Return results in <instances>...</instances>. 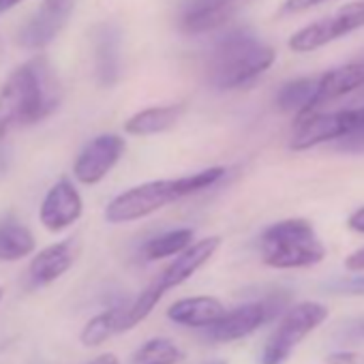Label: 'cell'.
<instances>
[{
  "mask_svg": "<svg viewBox=\"0 0 364 364\" xmlns=\"http://www.w3.org/2000/svg\"><path fill=\"white\" fill-rule=\"evenodd\" d=\"M60 101V86L46 58L18 67L0 88V137L50 116Z\"/></svg>",
  "mask_w": 364,
  "mask_h": 364,
  "instance_id": "1",
  "label": "cell"
},
{
  "mask_svg": "<svg viewBox=\"0 0 364 364\" xmlns=\"http://www.w3.org/2000/svg\"><path fill=\"white\" fill-rule=\"evenodd\" d=\"M274 60V48L257 33L245 26L232 28L215 41L206 60V77L217 90H236L266 73Z\"/></svg>",
  "mask_w": 364,
  "mask_h": 364,
  "instance_id": "2",
  "label": "cell"
},
{
  "mask_svg": "<svg viewBox=\"0 0 364 364\" xmlns=\"http://www.w3.org/2000/svg\"><path fill=\"white\" fill-rule=\"evenodd\" d=\"M259 257L277 270L311 268L323 262L326 247L306 219H283L268 225L259 236Z\"/></svg>",
  "mask_w": 364,
  "mask_h": 364,
  "instance_id": "3",
  "label": "cell"
},
{
  "mask_svg": "<svg viewBox=\"0 0 364 364\" xmlns=\"http://www.w3.org/2000/svg\"><path fill=\"white\" fill-rule=\"evenodd\" d=\"M328 315H330L328 306L321 302H313V300H304V302L289 306L281 315L274 332L268 336L259 353V364H285L291 351L311 332H315L328 319Z\"/></svg>",
  "mask_w": 364,
  "mask_h": 364,
  "instance_id": "4",
  "label": "cell"
},
{
  "mask_svg": "<svg viewBox=\"0 0 364 364\" xmlns=\"http://www.w3.org/2000/svg\"><path fill=\"white\" fill-rule=\"evenodd\" d=\"M178 200L180 193L176 180H150L116 196L105 208V221L112 225L133 223L154 215L156 210Z\"/></svg>",
  "mask_w": 364,
  "mask_h": 364,
  "instance_id": "5",
  "label": "cell"
},
{
  "mask_svg": "<svg viewBox=\"0 0 364 364\" xmlns=\"http://www.w3.org/2000/svg\"><path fill=\"white\" fill-rule=\"evenodd\" d=\"M358 28H364V0H353L343 7H338L334 14L296 31L289 37V50L296 54H306L313 50H319Z\"/></svg>",
  "mask_w": 364,
  "mask_h": 364,
  "instance_id": "6",
  "label": "cell"
},
{
  "mask_svg": "<svg viewBox=\"0 0 364 364\" xmlns=\"http://www.w3.org/2000/svg\"><path fill=\"white\" fill-rule=\"evenodd\" d=\"M251 0H180L176 26L185 35H206L225 28Z\"/></svg>",
  "mask_w": 364,
  "mask_h": 364,
  "instance_id": "7",
  "label": "cell"
},
{
  "mask_svg": "<svg viewBox=\"0 0 364 364\" xmlns=\"http://www.w3.org/2000/svg\"><path fill=\"white\" fill-rule=\"evenodd\" d=\"M127 141L116 133H103L90 139L73 163V176L82 185H97L124 154Z\"/></svg>",
  "mask_w": 364,
  "mask_h": 364,
  "instance_id": "8",
  "label": "cell"
},
{
  "mask_svg": "<svg viewBox=\"0 0 364 364\" xmlns=\"http://www.w3.org/2000/svg\"><path fill=\"white\" fill-rule=\"evenodd\" d=\"M353 131L351 109H336V112H313L298 120L296 131L289 139V148L296 152L311 150L319 144L334 141L345 133Z\"/></svg>",
  "mask_w": 364,
  "mask_h": 364,
  "instance_id": "9",
  "label": "cell"
},
{
  "mask_svg": "<svg viewBox=\"0 0 364 364\" xmlns=\"http://www.w3.org/2000/svg\"><path fill=\"white\" fill-rule=\"evenodd\" d=\"M274 315V304L270 300L262 302H247L232 311H228L217 323L206 328V336L213 343H236L247 336H251L255 330H259L268 319Z\"/></svg>",
  "mask_w": 364,
  "mask_h": 364,
  "instance_id": "10",
  "label": "cell"
},
{
  "mask_svg": "<svg viewBox=\"0 0 364 364\" xmlns=\"http://www.w3.org/2000/svg\"><path fill=\"white\" fill-rule=\"evenodd\" d=\"M75 7V0H43L39 11L22 26L18 43L26 50H41L65 28Z\"/></svg>",
  "mask_w": 364,
  "mask_h": 364,
  "instance_id": "11",
  "label": "cell"
},
{
  "mask_svg": "<svg viewBox=\"0 0 364 364\" xmlns=\"http://www.w3.org/2000/svg\"><path fill=\"white\" fill-rule=\"evenodd\" d=\"M82 210H84V202L80 191L75 189L71 180L63 178L43 198L39 208V221L48 232L58 234L71 228L82 217Z\"/></svg>",
  "mask_w": 364,
  "mask_h": 364,
  "instance_id": "12",
  "label": "cell"
},
{
  "mask_svg": "<svg viewBox=\"0 0 364 364\" xmlns=\"http://www.w3.org/2000/svg\"><path fill=\"white\" fill-rule=\"evenodd\" d=\"M80 251H82V245L77 238H67L63 242L46 247L43 251H39L33 257V262L28 266L31 283L35 287H43V285L58 281L63 274H67L71 270V266L80 257Z\"/></svg>",
  "mask_w": 364,
  "mask_h": 364,
  "instance_id": "13",
  "label": "cell"
},
{
  "mask_svg": "<svg viewBox=\"0 0 364 364\" xmlns=\"http://www.w3.org/2000/svg\"><path fill=\"white\" fill-rule=\"evenodd\" d=\"M219 247H221V236H208L202 240H193L161 272L159 283L163 285V289L169 291V289L182 285L185 281H189L202 266H206L213 259V255L219 251Z\"/></svg>",
  "mask_w": 364,
  "mask_h": 364,
  "instance_id": "14",
  "label": "cell"
},
{
  "mask_svg": "<svg viewBox=\"0 0 364 364\" xmlns=\"http://www.w3.org/2000/svg\"><path fill=\"white\" fill-rule=\"evenodd\" d=\"M225 313V304L215 296H189L169 304L167 319L185 328H210Z\"/></svg>",
  "mask_w": 364,
  "mask_h": 364,
  "instance_id": "15",
  "label": "cell"
},
{
  "mask_svg": "<svg viewBox=\"0 0 364 364\" xmlns=\"http://www.w3.org/2000/svg\"><path fill=\"white\" fill-rule=\"evenodd\" d=\"M358 88H364V50H360L351 60L334 67L319 75V99L326 101L345 97Z\"/></svg>",
  "mask_w": 364,
  "mask_h": 364,
  "instance_id": "16",
  "label": "cell"
},
{
  "mask_svg": "<svg viewBox=\"0 0 364 364\" xmlns=\"http://www.w3.org/2000/svg\"><path fill=\"white\" fill-rule=\"evenodd\" d=\"M277 105L285 114H294L298 120L317 112L321 105L319 99V75L298 77L281 86L277 95Z\"/></svg>",
  "mask_w": 364,
  "mask_h": 364,
  "instance_id": "17",
  "label": "cell"
},
{
  "mask_svg": "<svg viewBox=\"0 0 364 364\" xmlns=\"http://www.w3.org/2000/svg\"><path fill=\"white\" fill-rule=\"evenodd\" d=\"M95 69L101 86H114L120 75V31L101 24L95 35Z\"/></svg>",
  "mask_w": 364,
  "mask_h": 364,
  "instance_id": "18",
  "label": "cell"
},
{
  "mask_svg": "<svg viewBox=\"0 0 364 364\" xmlns=\"http://www.w3.org/2000/svg\"><path fill=\"white\" fill-rule=\"evenodd\" d=\"M185 114V105H159V107H148L137 114H133L124 122V131L135 137H146V135H156L173 129Z\"/></svg>",
  "mask_w": 364,
  "mask_h": 364,
  "instance_id": "19",
  "label": "cell"
},
{
  "mask_svg": "<svg viewBox=\"0 0 364 364\" xmlns=\"http://www.w3.org/2000/svg\"><path fill=\"white\" fill-rule=\"evenodd\" d=\"M37 247V240L28 228L9 217L0 221V262H18L28 257Z\"/></svg>",
  "mask_w": 364,
  "mask_h": 364,
  "instance_id": "20",
  "label": "cell"
},
{
  "mask_svg": "<svg viewBox=\"0 0 364 364\" xmlns=\"http://www.w3.org/2000/svg\"><path fill=\"white\" fill-rule=\"evenodd\" d=\"M122 313H124V306H112L90 317L80 332V343L88 349H95L103 345L105 341H109L114 334L120 332Z\"/></svg>",
  "mask_w": 364,
  "mask_h": 364,
  "instance_id": "21",
  "label": "cell"
},
{
  "mask_svg": "<svg viewBox=\"0 0 364 364\" xmlns=\"http://www.w3.org/2000/svg\"><path fill=\"white\" fill-rule=\"evenodd\" d=\"M185 360V349L178 347L171 338L154 336L135 349L131 364H182Z\"/></svg>",
  "mask_w": 364,
  "mask_h": 364,
  "instance_id": "22",
  "label": "cell"
},
{
  "mask_svg": "<svg viewBox=\"0 0 364 364\" xmlns=\"http://www.w3.org/2000/svg\"><path fill=\"white\" fill-rule=\"evenodd\" d=\"M193 230L189 228H180V230H171L165 232L152 240H148L141 249L144 257L148 262H156V259H165V257H176L178 253L185 251L191 242H193Z\"/></svg>",
  "mask_w": 364,
  "mask_h": 364,
  "instance_id": "23",
  "label": "cell"
},
{
  "mask_svg": "<svg viewBox=\"0 0 364 364\" xmlns=\"http://www.w3.org/2000/svg\"><path fill=\"white\" fill-rule=\"evenodd\" d=\"M167 291L163 289V285L156 281H152L131 304L124 306V313H122V323H120V332H129L133 330L135 326H139L154 309L156 304L161 302V298L165 296Z\"/></svg>",
  "mask_w": 364,
  "mask_h": 364,
  "instance_id": "24",
  "label": "cell"
},
{
  "mask_svg": "<svg viewBox=\"0 0 364 364\" xmlns=\"http://www.w3.org/2000/svg\"><path fill=\"white\" fill-rule=\"evenodd\" d=\"M223 173H225L223 167H208V169H202V171H196V173H189V176L176 178L180 200L187 198V196H193V193H200V191H204L208 187H213L217 180L223 178Z\"/></svg>",
  "mask_w": 364,
  "mask_h": 364,
  "instance_id": "25",
  "label": "cell"
},
{
  "mask_svg": "<svg viewBox=\"0 0 364 364\" xmlns=\"http://www.w3.org/2000/svg\"><path fill=\"white\" fill-rule=\"evenodd\" d=\"M334 150L347 154H364V127L345 133L343 137L334 139Z\"/></svg>",
  "mask_w": 364,
  "mask_h": 364,
  "instance_id": "26",
  "label": "cell"
},
{
  "mask_svg": "<svg viewBox=\"0 0 364 364\" xmlns=\"http://www.w3.org/2000/svg\"><path fill=\"white\" fill-rule=\"evenodd\" d=\"M336 294H345V296H364V272L351 279H343L338 283H334L330 287Z\"/></svg>",
  "mask_w": 364,
  "mask_h": 364,
  "instance_id": "27",
  "label": "cell"
},
{
  "mask_svg": "<svg viewBox=\"0 0 364 364\" xmlns=\"http://www.w3.org/2000/svg\"><path fill=\"white\" fill-rule=\"evenodd\" d=\"M326 364H364V351H332L326 355Z\"/></svg>",
  "mask_w": 364,
  "mask_h": 364,
  "instance_id": "28",
  "label": "cell"
},
{
  "mask_svg": "<svg viewBox=\"0 0 364 364\" xmlns=\"http://www.w3.org/2000/svg\"><path fill=\"white\" fill-rule=\"evenodd\" d=\"M323 0H285L283 7H281V14H302L315 5H321Z\"/></svg>",
  "mask_w": 364,
  "mask_h": 364,
  "instance_id": "29",
  "label": "cell"
},
{
  "mask_svg": "<svg viewBox=\"0 0 364 364\" xmlns=\"http://www.w3.org/2000/svg\"><path fill=\"white\" fill-rule=\"evenodd\" d=\"M345 270H349L353 274H362L364 272V247L355 249L353 253H349L345 257Z\"/></svg>",
  "mask_w": 364,
  "mask_h": 364,
  "instance_id": "30",
  "label": "cell"
},
{
  "mask_svg": "<svg viewBox=\"0 0 364 364\" xmlns=\"http://www.w3.org/2000/svg\"><path fill=\"white\" fill-rule=\"evenodd\" d=\"M347 228L355 234H364V206L353 210L347 219Z\"/></svg>",
  "mask_w": 364,
  "mask_h": 364,
  "instance_id": "31",
  "label": "cell"
},
{
  "mask_svg": "<svg viewBox=\"0 0 364 364\" xmlns=\"http://www.w3.org/2000/svg\"><path fill=\"white\" fill-rule=\"evenodd\" d=\"M349 109H351L353 129H362V127H364V105H360V107H349Z\"/></svg>",
  "mask_w": 364,
  "mask_h": 364,
  "instance_id": "32",
  "label": "cell"
},
{
  "mask_svg": "<svg viewBox=\"0 0 364 364\" xmlns=\"http://www.w3.org/2000/svg\"><path fill=\"white\" fill-rule=\"evenodd\" d=\"M90 364H120V360H118V355H114V353H101V355H97Z\"/></svg>",
  "mask_w": 364,
  "mask_h": 364,
  "instance_id": "33",
  "label": "cell"
},
{
  "mask_svg": "<svg viewBox=\"0 0 364 364\" xmlns=\"http://www.w3.org/2000/svg\"><path fill=\"white\" fill-rule=\"evenodd\" d=\"M349 332H351L353 336H360V338H364V317L355 319V321L349 326Z\"/></svg>",
  "mask_w": 364,
  "mask_h": 364,
  "instance_id": "34",
  "label": "cell"
},
{
  "mask_svg": "<svg viewBox=\"0 0 364 364\" xmlns=\"http://www.w3.org/2000/svg\"><path fill=\"white\" fill-rule=\"evenodd\" d=\"M22 0H0V14H7L9 9L18 7Z\"/></svg>",
  "mask_w": 364,
  "mask_h": 364,
  "instance_id": "35",
  "label": "cell"
},
{
  "mask_svg": "<svg viewBox=\"0 0 364 364\" xmlns=\"http://www.w3.org/2000/svg\"><path fill=\"white\" fill-rule=\"evenodd\" d=\"M202 364H230V362L223 360V358H215V360H206V362H202Z\"/></svg>",
  "mask_w": 364,
  "mask_h": 364,
  "instance_id": "36",
  "label": "cell"
},
{
  "mask_svg": "<svg viewBox=\"0 0 364 364\" xmlns=\"http://www.w3.org/2000/svg\"><path fill=\"white\" fill-rule=\"evenodd\" d=\"M3 294H5V291H3V287H0V300H3Z\"/></svg>",
  "mask_w": 364,
  "mask_h": 364,
  "instance_id": "37",
  "label": "cell"
}]
</instances>
